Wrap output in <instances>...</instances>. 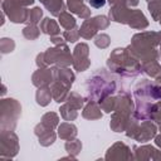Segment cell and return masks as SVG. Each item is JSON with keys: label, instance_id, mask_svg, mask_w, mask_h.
<instances>
[{"label": "cell", "instance_id": "obj_2", "mask_svg": "<svg viewBox=\"0 0 161 161\" xmlns=\"http://www.w3.org/2000/svg\"><path fill=\"white\" fill-rule=\"evenodd\" d=\"M156 45L158 44V35L155 31H143L135 34L131 45L128 47L133 55L141 60V63L145 62H151V60H157L158 53L156 50Z\"/></svg>", "mask_w": 161, "mask_h": 161}, {"label": "cell", "instance_id": "obj_23", "mask_svg": "<svg viewBox=\"0 0 161 161\" xmlns=\"http://www.w3.org/2000/svg\"><path fill=\"white\" fill-rule=\"evenodd\" d=\"M52 97H53V94H52L50 87H40V88H38L36 94H35L36 103L40 104V106H43V107L47 106V104H49Z\"/></svg>", "mask_w": 161, "mask_h": 161}, {"label": "cell", "instance_id": "obj_46", "mask_svg": "<svg viewBox=\"0 0 161 161\" xmlns=\"http://www.w3.org/2000/svg\"><path fill=\"white\" fill-rule=\"evenodd\" d=\"M82 1H83V0H82Z\"/></svg>", "mask_w": 161, "mask_h": 161}, {"label": "cell", "instance_id": "obj_36", "mask_svg": "<svg viewBox=\"0 0 161 161\" xmlns=\"http://www.w3.org/2000/svg\"><path fill=\"white\" fill-rule=\"evenodd\" d=\"M88 3H89V5H91L92 8H94V9H101V8L104 6L106 0H88Z\"/></svg>", "mask_w": 161, "mask_h": 161}, {"label": "cell", "instance_id": "obj_22", "mask_svg": "<svg viewBox=\"0 0 161 161\" xmlns=\"http://www.w3.org/2000/svg\"><path fill=\"white\" fill-rule=\"evenodd\" d=\"M141 72H143L145 74L150 75V77H158L161 75V65L157 60H151V62H145L141 63Z\"/></svg>", "mask_w": 161, "mask_h": 161}, {"label": "cell", "instance_id": "obj_19", "mask_svg": "<svg viewBox=\"0 0 161 161\" xmlns=\"http://www.w3.org/2000/svg\"><path fill=\"white\" fill-rule=\"evenodd\" d=\"M82 116L84 118H88V119H98V118H101L102 113H101V107H99L98 102L88 101L87 106L84 107V109L82 112Z\"/></svg>", "mask_w": 161, "mask_h": 161}, {"label": "cell", "instance_id": "obj_24", "mask_svg": "<svg viewBox=\"0 0 161 161\" xmlns=\"http://www.w3.org/2000/svg\"><path fill=\"white\" fill-rule=\"evenodd\" d=\"M40 1L52 13L53 16H58L62 11H64L63 0H40Z\"/></svg>", "mask_w": 161, "mask_h": 161}, {"label": "cell", "instance_id": "obj_34", "mask_svg": "<svg viewBox=\"0 0 161 161\" xmlns=\"http://www.w3.org/2000/svg\"><path fill=\"white\" fill-rule=\"evenodd\" d=\"M111 43V39L107 34H98L96 38H94V44L101 48V49H106Z\"/></svg>", "mask_w": 161, "mask_h": 161}, {"label": "cell", "instance_id": "obj_37", "mask_svg": "<svg viewBox=\"0 0 161 161\" xmlns=\"http://www.w3.org/2000/svg\"><path fill=\"white\" fill-rule=\"evenodd\" d=\"M64 38H60V36H50V42L54 44V45H58V44H62L64 43Z\"/></svg>", "mask_w": 161, "mask_h": 161}, {"label": "cell", "instance_id": "obj_32", "mask_svg": "<svg viewBox=\"0 0 161 161\" xmlns=\"http://www.w3.org/2000/svg\"><path fill=\"white\" fill-rule=\"evenodd\" d=\"M15 48V43L13 42V39L10 38H3L0 40V50H1V54H6V53H10L13 52Z\"/></svg>", "mask_w": 161, "mask_h": 161}, {"label": "cell", "instance_id": "obj_38", "mask_svg": "<svg viewBox=\"0 0 161 161\" xmlns=\"http://www.w3.org/2000/svg\"><path fill=\"white\" fill-rule=\"evenodd\" d=\"M16 1H18L21 6H25V8L29 6V5H31V4L34 3V0H16Z\"/></svg>", "mask_w": 161, "mask_h": 161}, {"label": "cell", "instance_id": "obj_17", "mask_svg": "<svg viewBox=\"0 0 161 161\" xmlns=\"http://www.w3.org/2000/svg\"><path fill=\"white\" fill-rule=\"evenodd\" d=\"M130 11H131V9H128V6H125V5H112V8L109 10V19L116 21V23L126 24Z\"/></svg>", "mask_w": 161, "mask_h": 161}, {"label": "cell", "instance_id": "obj_30", "mask_svg": "<svg viewBox=\"0 0 161 161\" xmlns=\"http://www.w3.org/2000/svg\"><path fill=\"white\" fill-rule=\"evenodd\" d=\"M42 16H43V10L40 8H33L31 10H29V16H28L26 23L31 25H36L40 21Z\"/></svg>", "mask_w": 161, "mask_h": 161}, {"label": "cell", "instance_id": "obj_4", "mask_svg": "<svg viewBox=\"0 0 161 161\" xmlns=\"http://www.w3.org/2000/svg\"><path fill=\"white\" fill-rule=\"evenodd\" d=\"M50 64H57V67H68L73 64V55H70L69 48L65 43L58 44L47 49V52L38 54L36 65L39 68H47Z\"/></svg>", "mask_w": 161, "mask_h": 161}, {"label": "cell", "instance_id": "obj_15", "mask_svg": "<svg viewBox=\"0 0 161 161\" xmlns=\"http://www.w3.org/2000/svg\"><path fill=\"white\" fill-rule=\"evenodd\" d=\"M54 80H58L70 88L74 80V73L67 67H55L54 68Z\"/></svg>", "mask_w": 161, "mask_h": 161}, {"label": "cell", "instance_id": "obj_43", "mask_svg": "<svg viewBox=\"0 0 161 161\" xmlns=\"http://www.w3.org/2000/svg\"><path fill=\"white\" fill-rule=\"evenodd\" d=\"M158 23H160V24H161V16H160V19H158Z\"/></svg>", "mask_w": 161, "mask_h": 161}, {"label": "cell", "instance_id": "obj_27", "mask_svg": "<svg viewBox=\"0 0 161 161\" xmlns=\"http://www.w3.org/2000/svg\"><path fill=\"white\" fill-rule=\"evenodd\" d=\"M58 122H59V117L54 112H48L42 117V123L49 128H54L55 126H58Z\"/></svg>", "mask_w": 161, "mask_h": 161}, {"label": "cell", "instance_id": "obj_7", "mask_svg": "<svg viewBox=\"0 0 161 161\" xmlns=\"http://www.w3.org/2000/svg\"><path fill=\"white\" fill-rule=\"evenodd\" d=\"M3 13L9 18L10 21L20 24L26 23L29 16V10L25 6H21L16 0H1Z\"/></svg>", "mask_w": 161, "mask_h": 161}, {"label": "cell", "instance_id": "obj_20", "mask_svg": "<svg viewBox=\"0 0 161 161\" xmlns=\"http://www.w3.org/2000/svg\"><path fill=\"white\" fill-rule=\"evenodd\" d=\"M40 30L47 34V35H50V36H55V35H59L60 33V29H59V25L57 24L55 20L50 19V18H44L40 23Z\"/></svg>", "mask_w": 161, "mask_h": 161}, {"label": "cell", "instance_id": "obj_6", "mask_svg": "<svg viewBox=\"0 0 161 161\" xmlns=\"http://www.w3.org/2000/svg\"><path fill=\"white\" fill-rule=\"evenodd\" d=\"M126 135L138 142H146L156 136V126L151 121H143L138 125V119L133 118L126 128Z\"/></svg>", "mask_w": 161, "mask_h": 161}, {"label": "cell", "instance_id": "obj_21", "mask_svg": "<svg viewBox=\"0 0 161 161\" xmlns=\"http://www.w3.org/2000/svg\"><path fill=\"white\" fill-rule=\"evenodd\" d=\"M58 136L63 140H67V141L73 140L77 136V127L73 123H68V122L60 123L58 126Z\"/></svg>", "mask_w": 161, "mask_h": 161}, {"label": "cell", "instance_id": "obj_35", "mask_svg": "<svg viewBox=\"0 0 161 161\" xmlns=\"http://www.w3.org/2000/svg\"><path fill=\"white\" fill-rule=\"evenodd\" d=\"M111 5H125V6H136L138 0H108Z\"/></svg>", "mask_w": 161, "mask_h": 161}, {"label": "cell", "instance_id": "obj_5", "mask_svg": "<svg viewBox=\"0 0 161 161\" xmlns=\"http://www.w3.org/2000/svg\"><path fill=\"white\" fill-rule=\"evenodd\" d=\"M21 113L20 103L14 98H3L0 102V128L1 132L14 131Z\"/></svg>", "mask_w": 161, "mask_h": 161}, {"label": "cell", "instance_id": "obj_1", "mask_svg": "<svg viewBox=\"0 0 161 161\" xmlns=\"http://www.w3.org/2000/svg\"><path fill=\"white\" fill-rule=\"evenodd\" d=\"M107 65L123 77H136L141 73V64L128 47L114 49L108 57Z\"/></svg>", "mask_w": 161, "mask_h": 161}, {"label": "cell", "instance_id": "obj_25", "mask_svg": "<svg viewBox=\"0 0 161 161\" xmlns=\"http://www.w3.org/2000/svg\"><path fill=\"white\" fill-rule=\"evenodd\" d=\"M58 21H59V24L65 29V30H68V29H73V28H75L77 25H75V19L69 14V13H67V11H62L59 15H58Z\"/></svg>", "mask_w": 161, "mask_h": 161}, {"label": "cell", "instance_id": "obj_8", "mask_svg": "<svg viewBox=\"0 0 161 161\" xmlns=\"http://www.w3.org/2000/svg\"><path fill=\"white\" fill-rule=\"evenodd\" d=\"M108 25H109V20L107 16L97 15L94 18L86 20L82 24V26L79 29V34L84 39H91L97 34L98 30H103V29L108 28Z\"/></svg>", "mask_w": 161, "mask_h": 161}, {"label": "cell", "instance_id": "obj_41", "mask_svg": "<svg viewBox=\"0 0 161 161\" xmlns=\"http://www.w3.org/2000/svg\"><path fill=\"white\" fill-rule=\"evenodd\" d=\"M5 92H6V88H5V86H3V94H5Z\"/></svg>", "mask_w": 161, "mask_h": 161}, {"label": "cell", "instance_id": "obj_44", "mask_svg": "<svg viewBox=\"0 0 161 161\" xmlns=\"http://www.w3.org/2000/svg\"><path fill=\"white\" fill-rule=\"evenodd\" d=\"M160 132H161V123H160Z\"/></svg>", "mask_w": 161, "mask_h": 161}, {"label": "cell", "instance_id": "obj_42", "mask_svg": "<svg viewBox=\"0 0 161 161\" xmlns=\"http://www.w3.org/2000/svg\"><path fill=\"white\" fill-rule=\"evenodd\" d=\"M147 1H148V3H151V1H160V3H161V0H147Z\"/></svg>", "mask_w": 161, "mask_h": 161}, {"label": "cell", "instance_id": "obj_33", "mask_svg": "<svg viewBox=\"0 0 161 161\" xmlns=\"http://www.w3.org/2000/svg\"><path fill=\"white\" fill-rule=\"evenodd\" d=\"M79 36H80V34H79V29H78L77 26L73 28V29H68V30H65V31L63 33V38H64L67 42H70V43L77 42V40L79 39Z\"/></svg>", "mask_w": 161, "mask_h": 161}, {"label": "cell", "instance_id": "obj_39", "mask_svg": "<svg viewBox=\"0 0 161 161\" xmlns=\"http://www.w3.org/2000/svg\"><path fill=\"white\" fill-rule=\"evenodd\" d=\"M155 143L161 148V135H158V136L155 137Z\"/></svg>", "mask_w": 161, "mask_h": 161}, {"label": "cell", "instance_id": "obj_9", "mask_svg": "<svg viewBox=\"0 0 161 161\" xmlns=\"http://www.w3.org/2000/svg\"><path fill=\"white\" fill-rule=\"evenodd\" d=\"M19 151L18 136L14 131H5L0 135V155L1 158H13Z\"/></svg>", "mask_w": 161, "mask_h": 161}, {"label": "cell", "instance_id": "obj_12", "mask_svg": "<svg viewBox=\"0 0 161 161\" xmlns=\"http://www.w3.org/2000/svg\"><path fill=\"white\" fill-rule=\"evenodd\" d=\"M34 133L39 137V143L42 146H49L55 141V132L53 131V128H49L47 126H44L42 122L39 125L35 126L34 128Z\"/></svg>", "mask_w": 161, "mask_h": 161}, {"label": "cell", "instance_id": "obj_26", "mask_svg": "<svg viewBox=\"0 0 161 161\" xmlns=\"http://www.w3.org/2000/svg\"><path fill=\"white\" fill-rule=\"evenodd\" d=\"M84 101H86V98L80 97L77 92H70V93L68 94V97H67V104H68L69 107H72L73 109H77V111L82 108Z\"/></svg>", "mask_w": 161, "mask_h": 161}, {"label": "cell", "instance_id": "obj_14", "mask_svg": "<svg viewBox=\"0 0 161 161\" xmlns=\"http://www.w3.org/2000/svg\"><path fill=\"white\" fill-rule=\"evenodd\" d=\"M126 24L130 25V26L133 28V29H141V30L148 26L147 19H146L145 15L142 14V11H141V10H137V9H133V10L131 9Z\"/></svg>", "mask_w": 161, "mask_h": 161}, {"label": "cell", "instance_id": "obj_40", "mask_svg": "<svg viewBox=\"0 0 161 161\" xmlns=\"http://www.w3.org/2000/svg\"><path fill=\"white\" fill-rule=\"evenodd\" d=\"M157 35H158V44L161 45V31H158V33H157Z\"/></svg>", "mask_w": 161, "mask_h": 161}, {"label": "cell", "instance_id": "obj_31", "mask_svg": "<svg viewBox=\"0 0 161 161\" xmlns=\"http://www.w3.org/2000/svg\"><path fill=\"white\" fill-rule=\"evenodd\" d=\"M65 150H67L69 153H72L73 156H75V155L79 153V151L82 150V142H80L79 140H75V138L68 140V141L65 142Z\"/></svg>", "mask_w": 161, "mask_h": 161}, {"label": "cell", "instance_id": "obj_28", "mask_svg": "<svg viewBox=\"0 0 161 161\" xmlns=\"http://www.w3.org/2000/svg\"><path fill=\"white\" fill-rule=\"evenodd\" d=\"M23 35H24V38H26L29 40H34L40 35V28H36V25L28 24L23 29Z\"/></svg>", "mask_w": 161, "mask_h": 161}, {"label": "cell", "instance_id": "obj_13", "mask_svg": "<svg viewBox=\"0 0 161 161\" xmlns=\"http://www.w3.org/2000/svg\"><path fill=\"white\" fill-rule=\"evenodd\" d=\"M111 158H132V153L128 146H126L122 142H116L113 146L108 148L106 153V160Z\"/></svg>", "mask_w": 161, "mask_h": 161}, {"label": "cell", "instance_id": "obj_3", "mask_svg": "<svg viewBox=\"0 0 161 161\" xmlns=\"http://www.w3.org/2000/svg\"><path fill=\"white\" fill-rule=\"evenodd\" d=\"M87 101L101 102L116 91L114 79L106 72V69H98L92 77L87 79Z\"/></svg>", "mask_w": 161, "mask_h": 161}, {"label": "cell", "instance_id": "obj_11", "mask_svg": "<svg viewBox=\"0 0 161 161\" xmlns=\"http://www.w3.org/2000/svg\"><path fill=\"white\" fill-rule=\"evenodd\" d=\"M33 84L38 88L48 87L50 83L54 82V68H39L33 74Z\"/></svg>", "mask_w": 161, "mask_h": 161}, {"label": "cell", "instance_id": "obj_45", "mask_svg": "<svg viewBox=\"0 0 161 161\" xmlns=\"http://www.w3.org/2000/svg\"><path fill=\"white\" fill-rule=\"evenodd\" d=\"M160 55H161V53H160Z\"/></svg>", "mask_w": 161, "mask_h": 161}, {"label": "cell", "instance_id": "obj_10", "mask_svg": "<svg viewBox=\"0 0 161 161\" xmlns=\"http://www.w3.org/2000/svg\"><path fill=\"white\" fill-rule=\"evenodd\" d=\"M73 65L78 72L86 70L91 65L89 60V48L86 43L77 44L73 50Z\"/></svg>", "mask_w": 161, "mask_h": 161}, {"label": "cell", "instance_id": "obj_29", "mask_svg": "<svg viewBox=\"0 0 161 161\" xmlns=\"http://www.w3.org/2000/svg\"><path fill=\"white\" fill-rule=\"evenodd\" d=\"M60 114H62V117L65 119V121H73V119H75L77 118V116H78V113H77V109H73L72 107H69L67 103L65 104H63L62 107H60Z\"/></svg>", "mask_w": 161, "mask_h": 161}, {"label": "cell", "instance_id": "obj_18", "mask_svg": "<svg viewBox=\"0 0 161 161\" xmlns=\"http://www.w3.org/2000/svg\"><path fill=\"white\" fill-rule=\"evenodd\" d=\"M50 91H52V94H53V98L60 103V102H65L67 101V97L69 94V88L67 86H64L63 83L58 82V80H54L50 86Z\"/></svg>", "mask_w": 161, "mask_h": 161}, {"label": "cell", "instance_id": "obj_16", "mask_svg": "<svg viewBox=\"0 0 161 161\" xmlns=\"http://www.w3.org/2000/svg\"><path fill=\"white\" fill-rule=\"evenodd\" d=\"M67 6L70 13H74L82 19H87L91 16V10L82 0H67Z\"/></svg>", "mask_w": 161, "mask_h": 161}]
</instances>
